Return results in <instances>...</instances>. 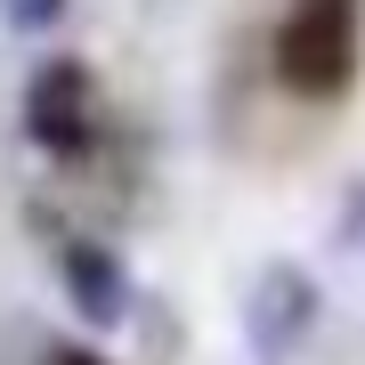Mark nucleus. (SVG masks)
Returning <instances> with one entry per match:
<instances>
[{"mask_svg":"<svg viewBox=\"0 0 365 365\" xmlns=\"http://www.w3.org/2000/svg\"><path fill=\"white\" fill-rule=\"evenodd\" d=\"M98 130V73L81 57H41L25 81V138L41 155H81Z\"/></svg>","mask_w":365,"mask_h":365,"instance_id":"obj_2","label":"nucleus"},{"mask_svg":"<svg viewBox=\"0 0 365 365\" xmlns=\"http://www.w3.org/2000/svg\"><path fill=\"white\" fill-rule=\"evenodd\" d=\"M309 325H317V276L300 260H268L260 276H252V292H244V341H252V357L260 365L292 357Z\"/></svg>","mask_w":365,"mask_h":365,"instance_id":"obj_3","label":"nucleus"},{"mask_svg":"<svg viewBox=\"0 0 365 365\" xmlns=\"http://www.w3.org/2000/svg\"><path fill=\"white\" fill-rule=\"evenodd\" d=\"M57 268H66V300L90 317V325H122V317H130V268H122L106 244H66Z\"/></svg>","mask_w":365,"mask_h":365,"instance_id":"obj_4","label":"nucleus"},{"mask_svg":"<svg viewBox=\"0 0 365 365\" xmlns=\"http://www.w3.org/2000/svg\"><path fill=\"white\" fill-rule=\"evenodd\" d=\"M0 16H9L16 33H49L57 16H66V0H0Z\"/></svg>","mask_w":365,"mask_h":365,"instance_id":"obj_5","label":"nucleus"},{"mask_svg":"<svg viewBox=\"0 0 365 365\" xmlns=\"http://www.w3.org/2000/svg\"><path fill=\"white\" fill-rule=\"evenodd\" d=\"M49 365H106L98 349H73V341H66V349H49Z\"/></svg>","mask_w":365,"mask_h":365,"instance_id":"obj_6","label":"nucleus"},{"mask_svg":"<svg viewBox=\"0 0 365 365\" xmlns=\"http://www.w3.org/2000/svg\"><path fill=\"white\" fill-rule=\"evenodd\" d=\"M268 57L292 98H341L357 73V0H292Z\"/></svg>","mask_w":365,"mask_h":365,"instance_id":"obj_1","label":"nucleus"}]
</instances>
